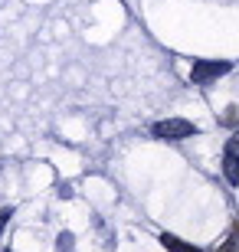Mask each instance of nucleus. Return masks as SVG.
I'll list each match as a JSON object with an SVG mask.
<instances>
[{"instance_id": "nucleus-1", "label": "nucleus", "mask_w": 239, "mask_h": 252, "mask_svg": "<svg viewBox=\"0 0 239 252\" xmlns=\"http://www.w3.org/2000/svg\"><path fill=\"white\" fill-rule=\"evenodd\" d=\"M197 134V125L184 122V118H167V122H157L154 125V138L161 141H184Z\"/></svg>"}, {"instance_id": "nucleus-4", "label": "nucleus", "mask_w": 239, "mask_h": 252, "mask_svg": "<svg viewBox=\"0 0 239 252\" xmlns=\"http://www.w3.org/2000/svg\"><path fill=\"white\" fill-rule=\"evenodd\" d=\"M161 243H164V249H171V252H203V249H197V246L184 243V239H177V236H171V233L161 236Z\"/></svg>"}, {"instance_id": "nucleus-3", "label": "nucleus", "mask_w": 239, "mask_h": 252, "mask_svg": "<svg viewBox=\"0 0 239 252\" xmlns=\"http://www.w3.org/2000/svg\"><path fill=\"white\" fill-rule=\"evenodd\" d=\"M223 174H226L230 184L239 180V131L226 141V148H223Z\"/></svg>"}, {"instance_id": "nucleus-5", "label": "nucleus", "mask_w": 239, "mask_h": 252, "mask_svg": "<svg viewBox=\"0 0 239 252\" xmlns=\"http://www.w3.org/2000/svg\"><path fill=\"white\" fill-rule=\"evenodd\" d=\"M236 249H239V223L233 226V236L223 243V249H216V252H236Z\"/></svg>"}, {"instance_id": "nucleus-2", "label": "nucleus", "mask_w": 239, "mask_h": 252, "mask_svg": "<svg viewBox=\"0 0 239 252\" xmlns=\"http://www.w3.org/2000/svg\"><path fill=\"white\" fill-rule=\"evenodd\" d=\"M230 72V63H210V59H200V63H193L190 69V82L193 85H206L210 79H216V75Z\"/></svg>"}, {"instance_id": "nucleus-6", "label": "nucleus", "mask_w": 239, "mask_h": 252, "mask_svg": "<svg viewBox=\"0 0 239 252\" xmlns=\"http://www.w3.org/2000/svg\"><path fill=\"white\" fill-rule=\"evenodd\" d=\"M7 220H10V210H0V233H3V226H7Z\"/></svg>"}]
</instances>
